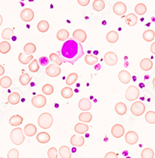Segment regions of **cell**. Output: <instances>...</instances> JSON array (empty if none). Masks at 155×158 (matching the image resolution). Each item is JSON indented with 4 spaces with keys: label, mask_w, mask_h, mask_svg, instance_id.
Segmentation results:
<instances>
[{
    "label": "cell",
    "mask_w": 155,
    "mask_h": 158,
    "mask_svg": "<svg viewBox=\"0 0 155 158\" xmlns=\"http://www.w3.org/2000/svg\"><path fill=\"white\" fill-rule=\"evenodd\" d=\"M29 71L32 73H36L39 71L40 69V66H39V63H38V60L34 59V60H32L30 62V64L28 66Z\"/></svg>",
    "instance_id": "ee69618b"
},
{
    "label": "cell",
    "mask_w": 155,
    "mask_h": 158,
    "mask_svg": "<svg viewBox=\"0 0 155 158\" xmlns=\"http://www.w3.org/2000/svg\"><path fill=\"white\" fill-rule=\"evenodd\" d=\"M72 36L73 38L79 43H83L87 39V34H86V31H84L82 29H78V30H74L73 32Z\"/></svg>",
    "instance_id": "4fadbf2b"
},
{
    "label": "cell",
    "mask_w": 155,
    "mask_h": 158,
    "mask_svg": "<svg viewBox=\"0 0 155 158\" xmlns=\"http://www.w3.org/2000/svg\"><path fill=\"white\" fill-rule=\"evenodd\" d=\"M134 11L139 16H143L147 13V6L144 3H138L135 6Z\"/></svg>",
    "instance_id": "74e56055"
},
{
    "label": "cell",
    "mask_w": 155,
    "mask_h": 158,
    "mask_svg": "<svg viewBox=\"0 0 155 158\" xmlns=\"http://www.w3.org/2000/svg\"><path fill=\"white\" fill-rule=\"evenodd\" d=\"M31 79H32L31 76L29 75L27 73H24V74H21L20 75L19 81V83H20L22 85L25 86V85H27L30 82Z\"/></svg>",
    "instance_id": "ab89813d"
},
{
    "label": "cell",
    "mask_w": 155,
    "mask_h": 158,
    "mask_svg": "<svg viewBox=\"0 0 155 158\" xmlns=\"http://www.w3.org/2000/svg\"><path fill=\"white\" fill-rule=\"evenodd\" d=\"M36 130H37V129H36V126L33 125V124L32 123H29L27 124V125H26L25 127H24L23 133L24 134L27 135V136L31 137V136H34V135L36 134Z\"/></svg>",
    "instance_id": "e0dca14e"
},
{
    "label": "cell",
    "mask_w": 155,
    "mask_h": 158,
    "mask_svg": "<svg viewBox=\"0 0 155 158\" xmlns=\"http://www.w3.org/2000/svg\"><path fill=\"white\" fill-rule=\"evenodd\" d=\"M18 60H19V61L21 64L26 65L28 64L30 61H32L33 60V57L32 54H30V55H25L23 53H20L19 54V57H18Z\"/></svg>",
    "instance_id": "f1b7e54d"
},
{
    "label": "cell",
    "mask_w": 155,
    "mask_h": 158,
    "mask_svg": "<svg viewBox=\"0 0 155 158\" xmlns=\"http://www.w3.org/2000/svg\"><path fill=\"white\" fill-rule=\"evenodd\" d=\"M105 2L103 0H95L92 4L94 10L96 12H101L105 9Z\"/></svg>",
    "instance_id": "836d02e7"
},
{
    "label": "cell",
    "mask_w": 155,
    "mask_h": 158,
    "mask_svg": "<svg viewBox=\"0 0 155 158\" xmlns=\"http://www.w3.org/2000/svg\"><path fill=\"white\" fill-rule=\"evenodd\" d=\"M50 61H52L53 63H55L56 64L58 65V66H60V65H61L62 64L64 63V61L62 60V59L61 58L60 56L58 55V54H55V53H52V54H50Z\"/></svg>",
    "instance_id": "60d3db41"
},
{
    "label": "cell",
    "mask_w": 155,
    "mask_h": 158,
    "mask_svg": "<svg viewBox=\"0 0 155 158\" xmlns=\"http://www.w3.org/2000/svg\"><path fill=\"white\" fill-rule=\"evenodd\" d=\"M146 110L145 105L142 102L136 101L132 104L130 107V112L134 116H140L144 113Z\"/></svg>",
    "instance_id": "277c9868"
},
{
    "label": "cell",
    "mask_w": 155,
    "mask_h": 158,
    "mask_svg": "<svg viewBox=\"0 0 155 158\" xmlns=\"http://www.w3.org/2000/svg\"><path fill=\"white\" fill-rule=\"evenodd\" d=\"M36 46L33 43H28L27 44H25V46L23 47V52L27 55H30V54H34L36 52Z\"/></svg>",
    "instance_id": "4dcf8cb0"
},
{
    "label": "cell",
    "mask_w": 155,
    "mask_h": 158,
    "mask_svg": "<svg viewBox=\"0 0 155 158\" xmlns=\"http://www.w3.org/2000/svg\"><path fill=\"white\" fill-rule=\"evenodd\" d=\"M115 112L119 115H124L127 113V107L124 102H118L115 106Z\"/></svg>",
    "instance_id": "cb8c5ba5"
},
{
    "label": "cell",
    "mask_w": 155,
    "mask_h": 158,
    "mask_svg": "<svg viewBox=\"0 0 155 158\" xmlns=\"http://www.w3.org/2000/svg\"><path fill=\"white\" fill-rule=\"evenodd\" d=\"M141 158H153L154 156V152L150 147H147V148H144L142 150L140 154Z\"/></svg>",
    "instance_id": "8d00e7d4"
},
{
    "label": "cell",
    "mask_w": 155,
    "mask_h": 158,
    "mask_svg": "<svg viewBox=\"0 0 155 158\" xmlns=\"http://www.w3.org/2000/svg\"><path fill=\"white\" fill-rule=\"evenodd\" d=\"M51 139V136H50L49 133H46V132H40L36 135V140L40 143H48Z\"/></svg>",
    "instance_id": "d6986e66"
},
{
    "label": "cell",
    "mask_w": 155,
    "mask_h": 158,
    "mask_svg": "<svg viewBox=\"0 0 155 158\" xmlns=\"http://www.w3.org/2000/svg\"><path fill=\"white\" fill-rule=\"evenodd\" d=\"M78 119L82 123H90L92 119V115L89 112H83L78 116Z\"/></svg>",
    "instance_id": "83f0119b"
},
{
    "label": "cell",
    "mask_w": 155,
    "mask_h": 158,
    "mask_svg": "<svg viewBox=\"0 0 155 158\" xmlns=\"http://www.w3.org/2000/svg\"><path fill=\"white\" fill-rule=\"evenodd\" d=\"M78 76L76 73H71L70 74H68L66 79L67 85H74L78 80Z\"/></svg>",
    "instance_id": "7bdbcfd3"
},
{
    "label": "cell",
    "mask_w": 155,
    "mask_h": 158,
    "mask_svg": "<svg viewBox=\"0 0 155 158\" xmlns=\"http://www.w3.org/2000/svg\"><path fill=\"white\" fill-rule=\"evenodd\" d=\"M48 156L49 158H57L58 156V151L55 147H51L48 150Z\"/></svg>",
    "instance_id": "7dc6e473"
},
{
    "label": "cell",
    "mask_w": 155,
    "mask_h": 158,
    "mask_svg": "<svg viewBox=\"0 0 155 158\" xmlns=\"http://www.w3.org/2000/svg\"><path fill=\"white\" fill-rule=\"evenodd\" d=\"M68 37H69V33L65 29H61L57 33V38L60 41H66Z\"/></svg>",
    "instance_id": "e575fe53"
},
{
    "label": "cell",
    "mask_w": 155,
    "mask_h": 158,
    "mask_svg": "<svg viewBox=\"0 0 155 158\" xmlns=\"http://www.w3.org/2000/svg\"><path fill=\"white\" fill-rule=\"evenodd\" d=\"M89 129V126L83 123H79L74 126V131L78 134H84V133H87Z\"/></svg>",
    "instance_id": "44dd1931"
},
{
    "label": "cell",
    "mask_w": 155,
    "mask_h": 158,
    "mask_svg": "<svg viewBox=\"0 0 155 158\" xmlns=\"http://www.w3.org/2000/svg\"><path fill=\"white\" fill-rule=\"evenodd\" d=\"M104 158H118V154L115 152H108Z\"/></svg>",
    "instance_id": "f907efd6"
},
{
    "label": "cell",
    "mask_w": 155,
    "mask_h": 158,
    "mask_svg": "<svg viewBox=\"0 0 155 158\" xmlns=\"http://www.w3.org/2000/svg\"><path fill=\"white\" fill-rule=\"evenodd\" d=\"M104 60L105 63L109 67L115 66L118 62V57L117 55L112 51H109L106 52L104 55Z\"/></svg>",
    "instance_id": "8992f818"
},
{
    "label": "cell",
    "mask_w": 155,
    "mask_h": 158,
    "mask_svg": "<svg viewBox=\"0 0 155 158\" xmlns=\"http://www.w3.org/2000/svg\"><path fill=\"white\" fill-rule=\"evenodd\" d=\"M10 139L15 145H21L25 140V136H24L22 128L17 127V128L13 129L10 133Z\"/></svg>",
    "instance_id": "3957f363"
},
{
    "label": "cell",
    "mask_w": 155,
    "mask_h": 158,
    "mask_svg": "<svg viewBox=\"0 0 155 158\" xmlns=\"http://www.w3.org/2000/svg\"><path fill=\"white\" fill-rule=\"evenodd\" d=\"M125 140L129 145H134L139 140V136L134 131H129L125 135Z\"/></svg>",
    "instance_id": "8fae6325"
},
{
    "label": "cell",
    "mask_w": 155,
    "mask_h": 158,
    "mask_svg": "<svg viewBox=\"0 0 155 158\" xmlns=\"http://www.w3.org/2000/svg\"><path fill=\"white\" fill-rule=\"evenodd\" d=\"M118 78H119V81L123 84H129L131 80V75H130V72L126 70H122L119 71V74H118Z\"/></svg>",
    "instance_id": "9a60e30c"
},
{
    "label": "cell",
    "mask_w": 155,
    "mask_h": 158,
    "mask_svg": "<svg viewBox=\"0 0 155 158\" xmlns=\"http://www.w3.org/2000/svg\"><path fill=\"white\" fill-rule=\"evenodd\" d=\"M70 143L74 147H82L85 143V138L82 136H78V135L74 134L70 139Z\"/></svg>",
    "instance_id": "5bb4252c"
},
{
    "label": "cell",
    "mask_w": 155,
    "mask_h": 158,
    "mask_svg": "<svg viewBox=\"0 0 155 158\" xmlns=\"http://www.w3.org/2000/svg\"><path fill=\"white\" fill-rule=\"evenodd\" d=\"M59 155L61 158H71V150L67 146H62L59 149Z\"/></svg>",
    "instance_id": "484cf974"
},
{
    "label": "cell",
    "mask_w": 155,
    "mask_h": 158,
    "mask_svg": "<svg viewBox=\"0 0 155 158\" xmlns=\"http://www.w3.org/2000/svg\"><path fill=\"white\" fill-rule=\"evenodd\" d=\"M23 118L21 115H13L11 118H10V124L13 127H18V126L21 125L23 123Z\"/></svg>",
    "instance_id": "603a6c76"
},
{
    "label": "cell",
    "mask_w": 155,
    "mask_h": 158,
    "mask_svg": "<svg viewBox=\"0 0 155 158\" xmlns=\"http://www.w3.org/2000/svg\"><path fill=\"white\" fill-rule=\"evenodd\" d=\"M19 153L17 149H11V150L9 151L8 154H7V157L8 158H19Z\"/></svg>",
    "instance_id": "c3c4849f"
},
{
    "label": "cell",
    "mask_w": 155,
    "mask_h": 158,
    "mask_svg": "<svg viewBox=\"0 0 155 158\" xmlns=\"http://www.w3.org/2000/svg\"><path fill=\"white\" fill-rule=\"evenodd\" d=\"M13 33H14V31H13V29L11 28H6L2 30V38L5 40H9L12 38V36H13Z\"/></svg>",
    "instance_id": "f35d334b"
},
{
    "label": "cell",
    "mask_w": 155,
    "mask_h": 158,
    "mask_svg": "<svg viewBox=\"0 0 155 158\" xmlns=\"http://www.w3.org/2000/svg\"><path fill=\"white\" fill-rule=\"evenodd\" d=\"M0 158H4V157H0Z\"/></svg>",
    "instance_id": "6f0895ef"
},
{
    "label": "cell",
    "mask_w": 155,
    "mask_h": 158,
    "mask_svg": "<svg viewBox=\"0 0 155 158\" xmlns=\"http://www.w3.org/2000/svg\"><path fill=\"white\" fill-rule=\"evenodd\" d=\"M61 73V69L58 65L55 64H52L48 65L46 68V74H48L49 77H55L59 76Z\"/></svg>",
    "instance_id": "52a82bcc"
},
{
    "label": "cell",
    "mask_w": 155,
    "mask_h": 158,
    "mask_svg": "<svg viewBox=\"0 0 155 158\" xmlns=\"http://www.w3.org/2000/svg\"><path fill=\"white\" fill-rule=\"evenodd\" d=\"M61 96L63 97L65 99H68V98H71V97L73 96V94H74V92L71 89V88L70 87H65L64 89H62L61 92Z\"/></svg>",
    "instance_id": "d590c367"
},
{
    "label": "cell",
    "mask_w": 155,
    "mask_h": 158,
    "mask_svg": "<svg viewBox=\"0 0 155 158\" xmlns=\"http://www.w3.org/2000/svg\"><path fill=\"white\" fill-rule=\"evenodd\" d=\"M20 101V95L18 92H13L8 97V102L11 105H17Z\"/></svg>",
    "instance_id": "f546056e"
},
{
    "label": "cell",
    "mask_w": 155,
    "mask_h": 158,
    "mask_svg": "<svg viewBox=\"0 0 155 158\" xmlns=\"http://www.w3.org/2000/svg\"><path fill=\"white\" fill-rule=\"evenodd\" d=\"M50 28L49 23L47 20H41L37 24V30L40 33H46Z\"/></svg>",
    "instance_id": "d6a6232c"
},
{
    "label": "cell",
    "mask_w": 155,
    "mask_h": 158,
    "mask_svg": "<svg viewBox=\"0 0 155 158\" xmlns=\"http://www.w3.org/2000/svg\"><path fill=\"white\" fill-rule=\"evenodd\" d=\"M150 52L155 55V42L152 43V44L150 45Z\"/></svg>",
    "instance_id": "f5cc1de1"
},
{
    "label": "cell",
    "mask_w": 155,
    "mask_h": 158,
    "mask_svg": "<svg viewBox=\"0 0 155 158\" xmlns=\"http://www.w3.org/2000/svg\"><path fill=\"white\" fill-rule=\"evenodd\" d=\"M85 62L89 65H94L98 62V57L92 54H86L85 56Z\"/></svg>",
    "instance_id": "b9f144b4"
},
{
    "label": "cell",
    "mask_w": 155,
    "mask_h": 158,
    "mask_svg": "<svg viewBox=\"0 0 155 158\" xmlns=\"http://www.w3.org/2000/svg\"><path fill=\"white\" fill-rule=\"evenodd\" d=\"M145 120L149 124H155V112L148 111L145 115Z\"/></svg>",
    "instance_id": "f6af8a7d"
},
{
    "label": "cell",
    "mask_w": 155,
    "mask_h": 158,
    "mask_svg": "<svg viewBox=\"0 0 155 158\" xmlns=\"http://www.w3.org/2000/svg\"><path fill=\"white\" fill-rule=\"evenodd\" d=\"M106 40L110 44H115L119 40V34L117 32L111 30L106 34Z\"/></svg>",
    "instance_id": "ffe728a7"
},
{
    "label": "cell",
    "mask_w": 155,
    "mask_h": 158,
    "mask_svg": "<svg viewBox=\"0 0 155 158\" xmlns=\"http://www.w3.org/2000/svg\"><path fill=\"white\" fill-rule=\"evenodd\" d=\"M77 2L81 6H87L90 2V0H77Z\"/></svg>",
    "instance_id": "816d5d0a"
},
{
    "label": "cell",
    "mask_w": 155,
    "mask_h": 158,
    "mask_svg": "<svg viewBox=\"0 0 155 158\" xmlns=\"http://www.w3.org/2000/svg\"><path fill=\"white\" fill-rule=\"evenodd\" d=\"M11 50V45L8 41L5 40V41L0 42V53L2 54H6Z\"/></svg>",
    "instance_id": "1f68e13d"
},
{
    "label": "cell",
    "mask_w": 155,
    "mask_h": 158,
    "mask_svg": "<svg viewBox=\"0 0 155 158\" xmlns=\"http://www.w3.org/2000/svg\"><path fill=\"white\" fill-rule=\"evenodd\" d=\"M38 63L40 64V66L46 67V66H48V65H49L50 60L48 59V57H45V56H44V57H40V58H39V60H38Z\"/></svg>",
    "instance_id": "681fc988"
},
{
    "label": "cell",
    "mask_w": 155,
    "mask_h": 158,
    "mask_svg": "<svg viewBox=\"0 0 155 158\" xmlns=\"http://www.w3.org/2000/svg\"><path fill=\"white\" fill-rule=\"evenodd\" d=\"M12 79L9 76H4L0 78V86L2 89H9L12 85Z\"/></svg>",
    "instance_id": "4316f807"
},
{
    "label": "cell",
    "mask_w": 155,
    "mask_h": 158,
    "mask_svg": "<svg viewBox=\"0 0 155 158\" xmlns=\"http://www.w3.org/2000/svg\"><path fill=\"white\" fill-rule=\"evenodd\" d=\"M155 38V32L152 30H147L143 33V39L146 42H152Z\"/></svg>",
    "instance_id": "d4e9b609"
},
{
    "label": "cell",
    "mask_w": 155,
    "mask_h": 158,
    "mask_svg": "<svg viewBox=\"0 0 155 158\" xmlns=\"http://www.w3.org/2000/svg\"><path fill=\"white\" fill-rule=\"evenodd\" d=\"M58 54L64 62L74 64V62L84 55V50L81 43L71 38L62 44Z\"/></svg>",
    "instance_id": "6da1fadb"
},
{
    "label": "cell",
    "mask_w": 155,
    "mask_h": 158,
    "mask_svg": "<svg viewBox=\"0 0 155 158\" xmlns=\"http://www.w3.org/2000/svg\"><path fill=\"white\" fill-rule=\"evenodd\" d=\"M140 91L137 87L134 85H130L127 88L125 93V98L127 101H134L139 98Z\"/></svg>",
    "instance_id": "5b68a950"
},
{
    "label": "cell",
    "mask_w": 155,
    "mask_h": 158,
    "mask_svg": "<svg viewBox=\"0 0 155 158\" xmlns=\"http://www.w3.org/2000/svg\"><path fill=\"white\" fill-rule=\"evenodd\" d=\"M20 18L24 22H31L34 18V13L31 9H24L20 13Z\"/></svg>",
    "instance_id": "7c38bea8"
},
{
    "label": "cell",
    "mask_w": 155,
    "mask_h": 158,
    "mask_svg": "<svg viewBox=\"0 0 155 158\" xmlns=\"http://www.w3.org/2000/svg\"><path fill=\"white\" fill-rule=\"evenodd\" d=\"M4 73H5V68L2 65L0 64V76L3 75Z\"/></svg>",
    "instance_id": "db71d44e"
},
{
    "label": "cell",
    "mask_w": 155,
    "mask_h": 158,
    "mask_svg": "<svg viewBox=\"0 0 155 158\" xmlns=\"http://www.w3.org/2000/svg\"><path fill=\"white\" fill-rule=\"evenodd\" d=\"M42 92L44 95H51L54 92V87L50 84H46L42 87Z\"/></svg>",
    "instance_id": "bcb514c9"
},
{
    "label": "cell",
    "mask_w": 155,
    "mask_h": 158,
    "mask_svg": "<svg viewBox=\"0 0 155 158\" xmlns=\"http://www.w3.org/2000/svg\"><path fill=\"white\" fill-rule=\"evenodd\" d=\"M152 84H153V86L154 87V89H155V77H153V81H152Z\"/></svg>",
    "instance_id": "9f6ffc18"
},
{
    "label": "cell",
    "mask_w": 155,
    "mask_h": 158,
    "mask_svg": "<svg viewBox=\"0 0 155 158\" xmlns=\"http://www.w3.org/2000/svg\"><path fill=\"white\" fill-rule=\"evenodd\" d=\"M125 129L121 124H115L111 129V133L115 138H121L124 135Z\"/></svg>",
    "instance_id": "30bf717a"
},
{
    "label": "cell",
    "mask_w": 155,
    "mask_h": 158,
    "mask_svg": "<svg viewBox=\"0 0 155 158\" xmlns=\"http://www.w3.org/2000/svg\"><path fill=\"white\" fill-rule=\"evenodd\" d=\"M78 108L80 109V110L83 111V112H87V111L90 110L92 108V103L89 98H82L78 102Z\"/></svg>",
    "instance_id": "2e32d148"
},
{
    "label": "cell",
    "mask_w": 155,
    "mask_h": 158,
    "mask_svg": "<svg viewBox=\"0 0 155 158\" xmlns=\"http://www.w3.org/2000/svg\"><path fill=\"white\" fill-rule=\"evenodd\" d=\"M140 67L144 71H149L153 68V62L149 58H144L140 63Z\"/></svg>",
    "instance_id": "ac0fdd59"
},
{
    "label": "cell",
    "mask_w": 155,
    "mask_h": 158,
    "mask_svg": "<svg viewBox=\"0 0 155 158\" xmlns=\"http://www.w3.org/2000/svg\"><path fill=\"white\" fill-rule=\"evenodd\" d=\"M54 123V118L52 115L48 112H44L40 114V115L38 118L37 123L39 127L44 130H48L50 129L53 125Z\"/></svg>",
    "instance_id": "7a4b0ae2"
},
{
    "label": "cell",
    "mask_w": 155,
    "mask_h": 158,
    "mask_svg": "<svg viewBox=\"0 0 155 158\" xmlns=\"http://www.w3.org/2000/svg\"><path fill=\"white\" fill-rule=\"evenodd\" d=\"M112 10L114 13L117 16H124L127 11V6L123 2H115L112 6Z\"/></svg>",
    "instance_id": "9c48e42d"
},
{
    "label": "cell",
    "mask_w": 155,
    "mask_h": 158,
    "mask_svg": "<svg viewBox=\"0 0 155 158\" xmlns=\"http://www.w3.org/2000/svg\"><path fill=\"white\" fill-rule=\"evenodd\" d=\"M31 103L34 107L40 109L44 107L47 104V98L43 95H37L33 97L31 100Z\"/></svg>",
    "instance_id": "ba28073f"
},
{
    "label": "cell",
    "mask_w": 155,
    "mask_h": 158,
    "mask_svg": "<svg viewBox=\"0 0 155 158\" xmlns=\"http://www.w3.org/2000/svg\"><path fill=\"white\" fill-rule=\"evenodd\" d=\"M2 23H3V17L2 16V15L0 14V27L2 26Z\"/></svg>",
    "instance_id": "11a10c76"
},
{
    "label": "cell",
    "mask_w": 155,
    "mask_h": 158,
    "mask_svg": "<svg viewBox=\"0 0 155 158\" xmlns=\"http://www.w3.org/2000/svg\"><path fill=\"white\" fill-rule=\"evenodd\" d=\"M137 16L133 13H129L125 18V22L129 27H133L137 23Z\"/></svg>",
    "instance_id": "7402d4cb"
}]
</instances>
